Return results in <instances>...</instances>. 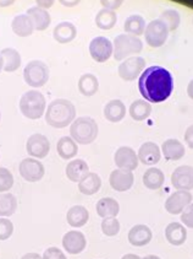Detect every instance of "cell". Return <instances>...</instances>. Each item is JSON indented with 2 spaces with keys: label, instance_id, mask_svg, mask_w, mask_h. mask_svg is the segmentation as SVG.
Listing matches in <instances>:
<instances>
[{
  "label": "cell",
  "instance_id": "cell-1",
  "mask_svg": "<svg viewBox=\"0 0 193 259\" xmlns=\"http://www.w3.org/2000/svg\"><path fill=\"white\" fill-rule=\"evenodd\" d=\"M138 89L146 101L152 103L164 102L171 96L174 79L165 68L153 65L147 68L138 80Z\"/></svg>",
  "mask_w": 193,
  "mask_h": 259
},
{
  "label": "cell",
  "instance_id": "cell-30",
  "mask_svg": "<svg viewBox=\"0 0 193 259\" xmlns=\"http://www.w3.org/2000/svg\"><path fill=\"white\" fill-rule=\"evenodd\" d=\"M128 112L132 119L136 120V122H142L151 116L152 106L146 100H136L131 103Z\"/></svg>",
  "mask_w": 193,
  "mask_h": 259
},
{
  "label": "cell",
  "instance_id": "cell-22",
  "mask_svg": "<svg viewBox=\"0 0 193 259\" xmlns=\"http://www.w3.org/2000/svg\"><path fill=\"white\" fill-rule=\"evenodd\" d=\"M165 238L172 246H181L187 240L186 227L180 223H171L165 229Z\"/></svg>",
  "mask_w": 193,
  "mask_h": 259
},
{
  "label": "cell",
  "instance_id": "cell-49",
  "mask_svg": "<svg viewBox=\"0 0 193 259\" xmlns=\"http://www.w3.org/2000/svg\"><path fill=\"white\" fill-rule=\"evenodd\" d=\"M14 2H15V0H0V7L2 8L10 7V5L14 4Z\"/></svg>",
  "mask_w": 193,
  "mask_h": 259
},
{
  "label": "cell",
  "instance_id": "cell-4",
  "mask_svg": "<svg viewBox=\"0 0 193 259\" xmlns=\"http://www.w3.org/2000/svg\"><path fill=\"white\" fill-rule=\"evenodd\" d=\"M45 107L44 95L37 90L25 92L20 100V111L28 119H39L45 113Z\"/></svg>",
  "mask_w": 193,
  "mask_h": 259
},
{
  "label": "cell",
  "instance_id": "cell-35",
  "mask_svg": "<svg viewBox=\"0 0 193 259\" xmlns=\"http://www.w3.org/2000/svg\"><path fill=\"white\" fill-rule=\"evenodd\" d=\"M17 210V199L11 193H0V218L11 217Z\"/></svg>",
  "mask_w": 193,
  "mask_h": 259
},
{
  "label": "cell",
  "instance_id": "cell-12",
  "mask_svg": "<svg viewBox=\"0 0 193 259\" xmlns=\"http://www.w3.org/2000/svg\"><path fill=\"white\" fill-rule=\"evenodd\" d=\"M193 195L188 191H176L165 200V210L171 215L182 214L189 204L192 203Z\"/></svg>",
  "mask_w": 193,
  "mask_h": 259
},
{
  "label": "cell",
  "instance_id": "cell-43",
  "mask_svg": "<svg viewBox=\"0 0 193 259\" xmlns=\"http://www.w3.org/2000/svg\"><path fill=\"white\" fill-rule=\"evenodd\" d=\"M100 3H102V5L104 7V9L114 11L121 7L123 0H100Z\"/></svg>",
  "mask_w": 193,
  "mask_h": 259
},
{
  "label": "cell",
  "instance_id": "cell-25",
  "mask_svg": "<svg viewBox=\"0 0 193 259\" xmlns=\"http://www.w3.org/2000/svg\"><path fill=\"white\" fill-rule=\"evenodd\" d=\"M11 28H13L14 33L19 37H28L33 33L34 25L28 15H17L14 17L13 22H11Z\"/></svg>",
  "mask_w": 193,
  "mask_h": 259
},
{
  "label": "cell",
  "instance_id": "cell-48",
  "mask_svg": "<svg viewBox=\"0 0 193 259\" xmlns=\"http://www.w3.org/2000/svg\"><path fill=\"white\" fill-rule=\"evenodd\" d=\"M187 95H188L189 99L193 100V79L189 81L188 86H187Z\"/></svg>",
  "mask_w": 193,
  "mask_h": 259
},
{
  "label": "cell",
  "instance_id": "cell-39",
  "mask_svg": "<svg viewBox=\"0 0 193 259\" xmlns=\"http://www.w3.org/2000/svg\"><path fill=\"white\" fill-rule=\"evenodd\" d=\"M14 186V176L8 168L0 167V193L10 191Z\"/></svg>",
  "mask_w": 193,
  "mask_h": 259
},
{
  "label": "cell",
  "instance_id": "cell-5",
  "mask_svg": "<svg viewBox=\"0 0 193 259\" xmlns=\"http://www.w3.org/2000/svg\"><path fill=\"white\" fill-rule=\"evenodd\" d=\"M142 50L143 43L136 36L122 33L115 37L113 53L115 60H123L132 54L141 53Z\"/></svg>",
  "mask_w": 193,
  "mask_h": 259
},
{
  "label": "cell",
  "instance_id": "cell-29",
  "mask_svg": "<svg viewBox=\"0 0 193 259\" xmlns=\"http://www.w3.org/2000/svg\"><path fill=\"white\" fill-rule=\"evenodd\" d=\"M27 15L31 17L32 20L34 28L38 31H44L47 30L50 25V15L48 14V11L45 9L38 8V7H33L27 10Z\"/></svg>",
  "mask_w": 193,
  "mask_h": 259
},
{
  "label": "cell",
  "instance_id": "cell-14",
  "mask_svg": "<svg viewBox=\"0 0 193 259\" xmlns=\"http://www.w3.org/2000/svg\"><path fill=\"white\" fill-rule=\"evenodd\" d=\"M171 184L177 191H191L193 189V167L192 166H178L171 175Z\"/></svg>",
  "mask_w": 193,
  "mask_h": 259
},
{
  "label": "cell",
  "instance_id": "cell-15",
  "mask_svg": "<svg viewBox=\"0 0 193 259\" xmlns=\"http://www.w3.org/2000/svg\"><path fill=\"white\" fill-rule=\"evenodd\" d=\"M62 247L70 254H80L87 247V240L82 232L73 230L66 232L62 237Z\"/></svg>",
  "mask_w": 193,
  "mask_h": 259
},
{
  "label": "cell",
  "instance_id": "cell-28",
  "mask_svg": "<svg viewBox=\"0 0 193 259\" xmlns=\"http://www.w3.org/2000/svg\"><path fill=\"white\" fill-rule=\"evenodd\" d=\"M56 151L62 160H71L79 152V146L71 137H62L56 144Z\"/></svg>",
  "mask_w": 193,
  "mask_h": 259
},
{
  "label": "cell",
  "instance_id": "cell-16",
  "mask_svg": "<svg viewBox=\"0 0 193 259\" xmlns=\"http://www.w3.org/2000/svg\"><path fill=\"white\" fill-rule=\"evenodd\" d=\"M135 182V176L132 171H126V169H115L110 174L109 177V183L111 188L116 192H126L131 189Z\"/></svg>",
  "mask_w": 193,
  "mask_h": 259
},
{
  "label": "cell",
  "instance_id": "cell-11",
  "mask_svg": "<svg viewBox=\"0 0 193 259\" xmlns=\"http://www.w3.org/2000/svg\"><path fill=\"white\" fill-rule=\"evenodd\" d=\"M26 151L33 159H44L50 151V142L43 134H32L26 143Z\"/></svg>",
  "mask_w": 193,
  "mask_h": 259
},
{
  "label": "cell",
  "instance_id": "cell-26",
  "mask_svg": "<svg viewBox=\"0 0 193 259\" xmlns=\"http://www.w3.org/2000/svg\"><path fill=\"white\" fill-rule=\"evenodd\" d=\"M97 214L103 219L116 218L120 211V205L114 198H102L96 205Z\"/></svg>",
  "mask_w": 193,
  "mask_h": 259
},
{
  "label": "cell",
  "instance_id": "cell-3",
  "mask_svg": "<svg viewBox=\"0 0 193 259\" xmlns=\"http://www.w3.org/2000/svg\"><path fill=\"white\" fill-rule=\"evenodd\" d=\"M71 138L81 145L92 144L98 137V124L91 117H79L71 123Z\"/></svg>",
  "mask_w": 193,
  "mask_h": 259
},
{
  "label": "cell",
  "instance_id": "cell-31",
  "mask_svg": "<svg viewBox=\"0 0 193 259\" xmlns=\"http://www.w3.org/2000/svg\"><path fill=\"white\" fill-rule=\"evenodd\" d=\"M164 182H165V175L159 168L151 167L143 175V184L151 191H157L161 188Z\"/></svg>",
  "mask_w": 193,
  "mask_h": 259
},
{
  "label": "cell",
  "instance_id": "cell-19",
  "mask_svg": "<svg viewBox=\"0 0 193 259\" xmlns=\"http://www.w3.org/2000/svg\"><path fill=\"white\" fill-rule=\"evenodd\" d=\"M161 152L168 161L181 160L186 154L185 145L177 139H168L161 145Z\"/></svg>",
  "mask_w": 193,
  "mask_h": 259
},
{
  "label": "cell",
  "instance_id": "cell-20",
  "mask_svg": "<svg viewBox=\"0 0 193 259\" xmlns=\"http://www.w3.org/2000/svg\"><path fill=\"white\" fill-rule=\"evenodd\" d=\"M77 36V28L76 26L71 22H60L55 26L53 31V37L54 39L57 43H61V45H65V43L73 42Z\"/></svg>",
  "mask_w": 193,
  "mask_h": 259
},
{
  "label": "cell",
  "instance_id": "cell-10",
  "mask_svg": "<svg viewBox=\"0 0 193 259\" xmlns=\"http://www.w3.org/2000/svg\"><path fill=\"white\" fill-rule=\"evenodd\" d=\"M19 172L21 177L27 182H38L43 178L45 169L43 163L33 157H27L20 162Z\"/></svg>",
  "mask_w": 193,
  "mask_h": 259
},
{
  "label": "cell",
  "instance_id": "cell-2",
  "mask_svg": "<svg viewBox=\"0 0 193 259\" xmlns=\"http://www.w3.org/2000/svg\"><path fill=\"white\" fill-rule=\"evenodd\" d=\"M75 118H76V107L73 102L65 99L51 101L45 111V122L53 128H65L74 122Z\"/></svg>",
  "mask_w": 193,
  "mask_h": 259
},
{
  "label": "cell",
  "instance_id": "cell-36",
  "mask_svg": "<svg viewBox=\"0 0 193 259\" xmlns=\"http://www.w3.org/2000/svg\"><path fill=\"white\" fill-rule=\"evenodd\" d=\"M117 16L113 10L102 9L96 16V25L102 30H110L116 25Z\"/></svg>",
  "mask_w": 193,
  "mask_h": 259
},
{
  "label": "cell",
  "instance_id": "cell-21",
  "mask_svg": "<svg viewBox=\"0 0 193 259\" xmlns=\"http://www.w3.org/2000/svg\"><path fill=\"white\" fill-rule=\"evenodd\" d=\"M89 174V166L85 160L77 159L70 161L66 166V177L71 181V182H80L82 178Z\"/></svg>",
  "mask_w": 193,
  "mask_h": 259
},
{
  "label": "cell",
  "instance_id": "cell-51",
  "mask_svg": "<svg viewBox=\"0 0 193 259\" xmlns=\"http://www.w3.org/2000/svg\"><path fill=\"white\" fill-rule=\"evenodd\" d=\"M141 259H160V258L158 257V255H153V254H151V255H146L145 258H141Z\"/></svg>",
  "mask_w": 193,
  "mask_h": 259
},
{
  "label": "cell",
  "instance_id": "cell-33",
  "mask_svg": "<svg viewBox=\"0 0 193 259\" xmlns=\"http://www.w3.org/2000/svg\"><path fill=\"white\" fill-rule=\"evenodd\" d=\"M99 89V81H98L97 76L93 74L87 73L83 74L79 80V91L83 96H93L98 92Z\"/></svg>",
  "mask_w": 193,
  "mask_h": 259
},
{
  "label": "cell",
  "instance_id": "cell-27",
  "mask_svg": "<svg viewBox=\"0 0 193 259\" xmlns=\"http://www.w3.org/2000/svg\"><path fill=\"white\" fill-rule=\"evenodd\" d=\"M100 187H102V178L94 172H89L85 178H82L79 182V191L85 195L96 194V193L99 192Z\"/></svg>",
  "mask_w": 193,
  "mask_h": 259
},
{
  "label": "cell",
  "instance_id": "cell-44",
  "mask_svg": "<svg viewBox=\"0 0 193 259\" xmlns=\"http://www.w3.org/2000/svg\"><path fill=\"white\" fill-rule=\"evenodd\" d=\"M185 142L188 148L193 149V124L189 125L185 132Z\"/></svg>",
  "mask_w": 193,
  "mask_h": 259
},
{
  "label": "cell",
  "instance_id": "cell-8",
  "mask_svg": "<svg viewBox=\"0 0 193 259\" xmlns=\"http://www.w3.org/2000/svg\"><path fill=\"white\" fill-rule=\"evenodd\" d=\"M89 53L97 63H104L113 56L114 45L106 37H96L89 43Z\"/></svg>",
  "mask_w": 193,
  "mask_h": 259
},
{
  "label": "cell",
  "instance_id": "cell-45",
  "mask_svg": "<svg viewBox=\"0 0 193 259\" xmlns=\"http://www.w3.org/2000/svg\"><path fill=\"white\" fill-rule=\"evenodd\" d=\"M54 2H55V0H36L37 7L42 8V9L51 8V7H53Z\"/></svg>",
  "mask_w": 193,
  "mask_h": 259
},
{
  "label": "cell",
  "instance_id": "cell-50",
  "mask_svg": "<svg viewBox=\"0 0 193 259\" xmlns=\"http://www.w3.org/2000/svg\"><path fill=\"white\" fill-rule=\"evenodd\" d=\"M121 259H141V257H138L137 254H131V253H130V254L123 255Z\"/></svg>",
  "mask_w": 193,
  "mask_h": 259
},
{
  "label": "cell",
  "instance_id": "cell-6",
  "mask_svg": "<svg viewBox=\"0 0 193 259\" xmlns=\"http://www.w3.org/2000/svg\"><path fill=\"white\" fill-rule=\"evenodd\" d=\"M26 84L32 88H42L49 80V68L42 60H32L24 69Z\"/></svg>",
  "mask_w": 193,
  "mask_h": 259
},
{
  "label": "cell",
  "instance_id": "cell-40",
  "mask_svg": "<svg viewBox=\"0 0 193 259\" xmlns=\"http://www.w3.org/2000/svg\"><path fill=\"white\" fill-rule=\"evenodd\" d=\"M14 232V224L9 219L0 218V241L9 240Z\"/></svg>",
  "mask_w": 193,
  "mask_h": 259
},
{
  "label": "cell",
  "instance_id": "cell-42",
  "mask_svg": "<svg viewBox=\"0 0 193 259\" xmlns=\"http://www.w3.org/2000/svg\"><path fill=\"white\" fill-rule=\"evenodd\" d=\"M43 259H68L64 252L61 249H59L57 247H49L48 249H45L43 253Z\"/></svg>",
  "mask_w": 193,
  "mask_h": 259
},
{
  "label": "cell",
  "instance_id": "cell-17",
  "mask_svg": "<svg viewBox=\"0 0 193 259\" xmlns=\"http://www.w3.org/2000/svg\"><path fill=\"white\" fill-rule=\"evenodd\" d=\"M137 156L140 162H142L143 165L153 166L160 161L161 150L155 143L147 142L141 145Z\"/></svg>",
  "mask_w": 193,
  "mask_h": 259
},
{
  "label": "cell",
  "instance_id": "cell-23",
  "mask_svg": "<svg viewBox=\"0 0 193 259\" xmlns=\"http://www.w3.org/2000/svg\"><path fill=\"white\" fill-rule=\"evenodd\" d=\"M126 116V106L122 101L111 100L104 106V117L111 123H119Z\"/></svg>",
  "mask_w": 193,
  "mask_h": 259
},
{
  "label": "cell",
  "instance_id": "cell-32",
  "mask_svg": "<svg viewBox=\"0 0 193 259\" xmlns=\"http://www.w3.org/2000/svg\"><path fill=\"white\" fill-rule=\"evenodd\" d=\"M3 60H4V70L7 73H14L21 65V54L15 48H4L2 52Z\"/></svg>",
  "mask_w": 193,
  "mask_h": 259
},
{
  "label": "cell",
  "instance_id": "cell-53",
  "mask_svg": "<svg viewBox=\"0 0 193 259\" xmlns=\"http://www.w3.org/2000/svg\"><path fill=\"white\" fill-rule=\"evenodd\" d=\"M0 120H2V112H0Z\"/></svg>",
  "mask_w": 193,
  "mask_h": 259
},
{
  "label": "cell",
  "instance_id": "cell-34",
  "mask_svg": "<svg viewBox=\"0 0 193 259\" xmlns=\"http://www.w3.org/2000/svg\"><path fill=\"white\" fill-rule=\"evenodd\" d=\"M123 30L126 31L127 34H132V36H141L145 33L146 30V21L142 16L140 15H131L125 20L123 24Z\"/></svg>",
  "mask_w": 193,
  "mask_h": 259
},
{
  "label": "cell",
  "instance_id": "cell-37",
  "mask_svg": "<svg viewBox=\"0 0 193 259\" xmlns=\"http://www.w3.org/2000/svg\"><path fill=\"white\" fill-rule=\"evenodd\" d=\"M159 20L166 25V27L169 28V31H175L180 26V15L176 10H172V9H168V10L164 11L161 14Z\"/></svg>",
  "mask_w": 193,
  "mask_h": 259
},
{
  "label": "cell",
  "instance_id": "cell-9",
  "mask_svg": "<svg viewBox=\"0 0 193 259\" xmlns=\"http://www.w3.org/2000/svg\"><path fill=\"white\" fill-rule=\"evenodd\" d=\"M146 68V60L142 57H131V58H126L119 65L117 73L119 76L125 81H134L136 77L140 75Z\"/></svg>",
  "mask_w": 193,
  "mask_h": 259
},
{
  "label": "cell",
  "instance_id": "cell-41",
  "mask_svg": "<svg viewBox=\"0 0 193 259\" xmlns=\"http://www.w3.org/2000/svg\"><path fill=\"white\" fill-rule=\"evenodd\" d=\"M181 221H182L183 226L193 229V203L189 204L187 208L183 210L181 214Z\"/></svg>",
  "mask_w": 193,
  "mask_h": 259
},
{
  "label": "cell",
  "instance_id": "cell-38",
  "mask_svg": "<svg viewBox=\"0 0 193 259\" xmlns=\"http://www.w3.org/2000/svg\"><path fill=\"white\" fill-rule=\"evenodd\" d=\"M102 231L108 237H113L120 232V223L116 218L104 219L102 221Z\"/></svg>",
  "mask_w": 193,
  "mask_h": 259
},
{
  "label": "cell",
  "instance_id": "cell-24",
  "mask_svg": "<svg viewBox=\"0 0 193 259\" xmlns=\"http://www.w3.org/2000/svg\"><path fill=\"white\" fill-rule=\"evenodd\" d=\"M66 220H68V224L71 227H79L85 226L86 224L88 223L89 220V211L87 208L82 205H75L66 214Z\"/></svg>",
  "mask_w": 193,
  "mask_h": 259
},
{
  "label": "cell",
  "instance_id": "cell-13",
  "mask_svg": "<svg viewBox=\"0 0 193 259\" xmlns=\"http://www.w3.org/2000/svg\"><path fill=\"white\" fill-rule=\"evenodd\" d=\"M115 165L117 168L126 169V171H134L138 167V156L136 151L130 146H121L114 155Z\"/></svg>",
  "mask_w": 193,
  "mask_h": 259
},
{
  "label": "cell",
  "instance_id": "cell-7",
  "mask_svg": "<svg viewBox=\"0 0 193 259\" xmlns=\"http://www.w3.org/2000/svg\"><path fill=\"white\" fill-rule=\"evenodd\" d=\"M143 34H145L146 42L149 47L159 48L165 45L166 39H168L169 28L166 27V25L161 20L157 19L147 25Z\"/></svg>",
  "mask_w": 193,
  "mask_h": 259
},
{
  "label": "cell",
  "instance_id": "cell-47",
  "mask_svg": "<svg viewBox=\"0 0 193 259\" xmlns=\"http://www.w3.org/2000/svg\"><path fill=\"white\" fill-rule=\"evenodd\" d=\"M21 259H43L38 253H27V254H25L24 257Z\"/></svg>",
  "mask_w": 193,
  "mask_h": 259
},
{
  "label": "cell",
  "instance_id": "cell-46",
  "mask_svg": "<svg viewBox=\"0 0 193 259\" xmlns=\"http://www.w3.org/2000/svg\"><path fill=\"white\" fill-rule=\"evenodd\" d=\"M60 4L64 5L66 8H74L76 7V5L80 4L81 0H59Z\"/></svg>",
  "mask_w": 193,
  "mask_h": 259
},
{
  "label": "cell",
  "instance_id": "cell-18",
  "mask_svg": "<svg viewBox=\"0 0 193 259\" xmlns=\"http://www.w3.org/2000/svg\"><path fill=\"white\" fill-rule=\"evenodd\" d=\"M152 230L146 225H136L128 232V242L135 247L147 246L152 241Z\"/></svg>",
  "mask_w": 193,
  "mask_h": 259
},
{
  "label": "cell",
  "instance_id": "cell-52",
  "mask_svg": "<svg viewBox=\"0 0 193 259\" xmlns=\"http://www.w3.org/2000/svg\"><path fill=\"white\" fill-rule=\"evenodd\" d=\"M3 69H4V60H3L2 54H0V73H2Z\"/></svg>",
  "mask_w": 193,
  "mask_h": 259
}]
</instances>
